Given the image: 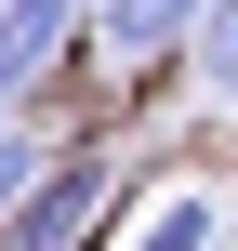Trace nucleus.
Instances as JSON below:
<instances>
[{
  "label": "nucleus",
  "mask_w": 238,
  "mask_h": 251,
  "mask_svg": "<svg viewBox=\"0 0 238 251\" xmlns=\"http://www.w3.org/2000/svg\"><path fill=\"white\" fill-rule=\"evenodd\" d=\"M40 159H53V146H40V132H26V119H0V212H13V185H26V172H40Z\"/></svg>",
  "instance_id": "obj_6"
},
{
  "label": "nucleus",
  "mask_w": 238,
  "mask_h": 251,
  "mask_svg": "<svg viewBox=\"0 0 238 251\" xmlns=\"http://www.w3.org/2000/svg\"><path fill=\"white\" fill-rule=\"evenodd\" d=\"M106 199H119V172L93 159V146H53L26 185H13V212H0V251H79L106 225Z\"/></svg>",
  "instance_id": "obj_1"
},
{
  "label": "nucleus",
  "mask_w": 238,
  "mask_h": 251,
  "mask_svg": "<svg viewBox=\"0 0 238 251\" xmlns=\"http://www.w3.org/2000/svg\"><path fill=\"white\" fill-rule=\"evenodd\" d=\"M119 66H159V53H185V26H199V0H93L79 13Z\"/></svg>",
  "instance_id": "obj_3"
},
{
  "label": "nucleus",
  "mask_w": 238,
  "mask_h": 251,
  "mask_svg": "<svg viewBox=\"0 0 238 251\" xmlns=\"http://www.w3.org/2000/svg\"><path fill=\"white\" fill-rule=\"evenodd\" d=\"M66 40H79V0H0V79H13V93L53 79Z\"/></svg>",
  "instance_id": "obj_2"
},
{
  "label": "nucleus",
  "mask_w": 238,
  "mask_h": 251,
  "mask_svg": "<svg viewBox=\"0 0 238 251\" xmlns=\"http://www.w3.org/2000/svg\"><path fill=\"white\" fill-rule=\"evenodd\" d=\"M185 66H199L212 93H238V0H199V26H185Z\"/></svg>",
  "instance_id": "obj_5"
},
{
  "label": "nucleus",
  "mask_w": 238,
  "mask_h": 251,
  "mask_svg": "<svg viewBox=\"0 0 238 251\" xmlns=\"http://www.w3.org/2000/svg\"><path fill=\"white\" fill-rule=\"evenodd\" d=\"M212 238H225V199H212V185H172V199H159L119 251H212Z\"/></svg>",
  "instance_id": "obj_4"
}]
</instances>
